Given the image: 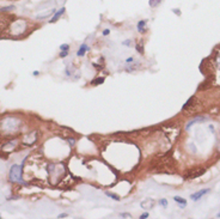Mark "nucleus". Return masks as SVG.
Returning a JSON list of instances; mask_svg holds the SVG:
<instances>
[{
	"label": "nucleus",
	"instance_id": "dca6fc26",
	"mask_svg": "<svg viewBox=\"0 0 220 219\" xmlns=\"http://www.w3.org/2000/svg\"><path fill=\"white\" fill-rule=\"evenodd\" d=\"M122 44H123V46H129V47H131V46H132V41L127 40V41H124V42H123Z\"/></svg>",
	"mask_w": 220,
	"mask_h": 219
},
{
	"label": "nucleus",
	"instance_id": "f3484780",
	"mask_svg": "<svg viewBox=\"0 0 220 219\" xmlns=\"http://www.w3.org/2000/svg\"><path fill=\"white\" fill-rule=\"evenodd\" d=\"M60 49H61V50H68V46H67V44H64V46L60 47Z\"/></svg>",
	"mask_w": 220,
	"mask_h": 219
},
{
	"label": "nucleus",
	"instance_id": "5701e85b",
	"mask_svg": "<svg viewBox=\"0 0 220 219\" xmlns=\"http://www.w3.org/2000/svg\"><path fill=\"white\" fill-rule=\"evenodd\" d=\"M216 217H218V218H220V212L218 213V215H216Z\"/></svg>",
	"mask_w": 220,
	"mask_h": 219
},
{
	"label": "nucleus",
	"instance_id": "6e6552de",
	"mask_svg": "<svg viewBox=\"0 0 220 219\" xmlns=\"http://www.w3.org/2000/svg\"><path fill=\"white\" fill-rule=\"evenodd\" d=\"M145 25H146V22L145 20H140L138 23V30L140 31V33H144V31H145Z\"/></svg>",
	"mask_w": 220,
	"mask_h": 219
},
{
	"label": "nucleus",
	"instance_id": "1a4fd4ad",
	"mask_svg": "<svg viewBox=\"0 0 220 219\" xmlns=\"http://www.w3.org/2000/svg\"><path fill=\"white\" fill-rule=\"evenodd\" d=\"M64 11H65V9H61L59 12H56V13H55V16L52 18V20H50V22H56V20L59 19V17H60L62 13H64Z\"/></svg>",
	"mask_w": 220,
	"mask_h": 219
},
{
	"label": "nucleus",
	"instance_id": "20e7f679",
	"mask_svg": "<svg viewBox=\"0 0 220 219\" xmlns=\"http://www.w3.org/2000/svg\"><path fill=\"white\" fill-rule=\"evenodd\" d=\"M203 120H205L203 117H196L195 120H193V121H190L189 123H188V124H187V131H188V130H189V128H190V127L193 126V124H194V123H197V122H202Z\"/></svg>",
	"mask_w": 220,
	"mask_h": 219
},
{
	"label": "nucleus",
	"instance_id": "aec40b11",
	"mask_svg": "<svg viewBox=\"0 0 220 219\" xmlns=\"http://www.w3.org/2000/svg\"><path fill=\"white\" fill-rule=\"evenodd\" d=\"M59 218H66L67 217V214L66 213H62V214H60V215H57Z\"/></svg>",
	"mask_w": 220,
	"mask_h": 219
},
{
	"label": "nucleus",
	"instance_id": "412c9836",
	"mask_svg": "<svg viewBox=\"0 0 220 219\" xmlns=\"http://www.w3.org/2000/svg\"><path fill=\"white\" fill-rule=\"evenodd\" d=\"M137 49H138V50H140V52L142 53V46H139V44H138V46H137Z\"/></svg>",
	"mask_w": 220,
	"mask_h": 219
},
{
	"label": "nucleus",
	"instance_id": "6ab92c4d",
	"mask_svg": "<svg viewBox=\"0 0 220 219\" xmlns=\"http://www.w3.org/2000/svg\"><path fill=\"white\" fill-rule=\"evenodd\" d=\"M141 219H145V218H148V213H144L141 217H140Z\"/></svg>",
	"mask_w": 220,
	"mask_h": 219
},
{
	"label": "nucleus",
	"instance_id": "4468645a",
	"mask_svg": "<svg viewBox=\"0 0 220 219\" xmlns=\"http://www.w3.org/2000/svg\"><path fill=\"white\" fill-rule=\"evenodd\" d=\"M67 55H68V52H67V50H62V52L60 53V56H61V57H65V56H67Z\"/></svg>",
	"mask_w": 220,
	"mask_h": 219
},
{
	"label": "nucleus",
	"instance_id": "f8f14e48",
	"mask_svg": "<svg viewBox=\"0 0 220 219\" xmlns=\"http://www.w3.org/2000/svg\"><path fill=\"white\" fill-rule=\"evenodd\" d=\"M104 81V78H98L96 80H93V85H98V84H102Z\"/></svg>",
	"mask_w": 220,
	"mask_h": 219
},
{
	"label": "nucleus",
	"instance_id": "7ed1b4c3",
	"mask_svg": "<svg viewBox=\"0 0 220 219\" xmlns=\"http://www.w3.org/2000/svg\"><path fill=\"white\" fill-rule=\"evenodd\" d=\"M207 193H209V189H201V191H199L197 193H195V194L192 195V200H194V201L200 200V199H201L205 194H207Z\"/></svg>",
	"mask_w": 220,
	"mask_h": 219
},
{
	"label": "nucleus",
	"instance_id": "4be33fe9",
	"mask_svg": "<svg viewBox=\"0 0 220 219\" xmlns=\"http://www.w3.org/2000/svg\"><path fill=\"white\" fill-rule=\"evenodd\" d=\"M108 34H109V30H108V29H107V30H104V31H103V35H104V36H107V35H108Z\"/></svg>",
	"mask_w": 220,
	"mask_h": 219
},
{
	"label": "nucleus",
	"instance_id": "f257e3e1",
	"mask_svg": "<svg viewBox=\"0 0 220 219\" xmlns=\"http://www.w3.org/2000/svg\"><path fill=\"white\" fill-rule=\"evenodd\" d=\"M11 180L15 182H20L22 181V168L19 165H13L10 172Z\"/></svg>",
	"mask_w": 220,
	"mask_h": 219
},
{
	"label": "nucleus",
	"instance_id": "f03ea898",
	"mask_svg": "<svg viewBox=\"0 0 220 219\" xmlns=\"http://www.w3.org/2000/svg\"><path fill=\"white\" fill-rule=\"evenodd\" d=\"M206 172V169H194V170H190L189 172H187L184 175V178H196V177H200L201 175H203Z\"/></svg>",
	"mask_w": 220,
	"mask_h": 219
},
{
	"label": "nucleus",
	"instance_id": "423d86ee",
	"mask_svg": "<svg viewBox=\"0 0 220 219\" xmlns=\"http://www.w3.org/2000/svg\"><path fill=\"white\" fill-rule=\"evenodd\" d=\"M174 200H175L176 202H178L181 207H184V206H185V204H187V200H184V199H182V198H179V196H175V198H174Z\"/></svg>",
	"mask_w": 220,
	"mask_h": 219
},
{
	"label": "nucleus",
	"instance_id": "0eeeda50",
	"mask_svg": "<svg viewBox=\"0 0 220 219\" xmlns=\"http://www.w3.org/2000/svg\"><path fill=\"white\" fill-rule=\"evenodd\" d=\"M87 49H89V48H87V46H86V44L84 43V44H83V46L80 47V49L78 50V53H77V54H78V56H83V55L85 54V52H86Z\"/></svg>",
	"mask_w": 220,
	"mask_h": 219
},
{
	"label": "nucleus",
	"instance_id": "a211bd4d",
	"mask_svg": "<svg viewBox=\"0 0 220 219\" xmlns=\"http://www.w3.org/2000/svg\"><path fill=\"white\" fill-rule=\"evenodd\" d=\"M133 60H134L133 57H129V59L126 60V62H127V64H132V61H133Z\"/></svg>",
	"mask_w": 220,
	"mask_h": 219
},
{
	"label": "nucleus",
	"instance_id": "2eb2a0df",
	"mask_svg": "<svg viewBox=\"0 0 220 219\" xmlns=\"http://www.w3.org/2000/svg\"><path fill=\"white\" fill-rule=\"evenodd\" d=\"M120 217L121 218H131V214L129 213H121Z\"/></svg>",
	"mask_w": 220,
	"mask_h": 219
},
{
	"label": "nucleus",
	"instance_id": "ddd939ff",
	"mask_svg": "<svg viewBox=\"0 0 220 219\" xmlns=\"http://www.w3.org/2000/svg\"><path fill=\"white\" fill-rule=\"evenodd\" d=\"M159 204H160V205H163L164 207H166V206H168V200H165V199H162V200L159 201Z\"/></svg>",
	"mask_w": 220,
	"mask_h": 219
},
{
	"label": "nucleus",
	"instance_id": "9d476101",
	"mask_svg": "<svg viewBox=\"0 0 220 219\" xmlns=\"http://www.w3.org/2000/svg\"><path fill=\"white\" fill-rule=\"evenodd\" d=\"M162 1L163 0H150V5H151V7H155V6H158Z\"/></svg>",
	"mask_w": 220,
	"mask_h": 219
},
{
	"label": "nucleus",
	"instance_id": "9b49d317",
	"mask_svg": "<svg viewBox=\"0 0 220 219\" xmlns=\"http://www.w3.org/2000/svg\"><path fill=\"white\" fill-rule=\"evenodd\" d=\"M105 194H107L109 198H111V199H114V200H116V201H118V200H120V196H117L116 194H113V193H109V192H107Z\"/></svg>",
	"mask_w": 220,
	"mask_h": 219
},
{
	"label": "nucleus",
	"instance_id": "39448f33",
	"mask_svg": "<svg viewBox=\"0 0 220 219\" xmlns=\"http://www.w3.org/2000/svg\"><path fill=\"white\" fill-rule=\"evenodd\" d=\"M195 102V97H190L189 98V101H188L184 105H183V110H188V109H189L190 107H192V104Z\"/></svg>",
	"mask_w": 220,
	"mask_h": 219
}]
</instances>
